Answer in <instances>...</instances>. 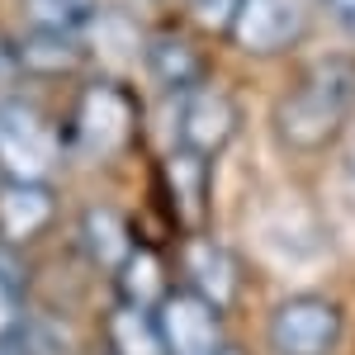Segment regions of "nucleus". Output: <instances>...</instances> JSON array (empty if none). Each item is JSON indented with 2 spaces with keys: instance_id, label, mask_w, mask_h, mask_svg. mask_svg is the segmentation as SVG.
<instances>
[{
  "instance_id": "1",
  "label": "nucleus",
  "mask_w": 355,
  "mask_h": 355,
  "mask_svg": "<svg viewBox=\"0 0 355 355\" xmlns=\"http://www.w3.org/2000/svg\"><path fill=\"white\" fill-rule=\"evenodd\" d=\"M355 119V57L331 53L318 57L299 81L284 90L275 128L284 137V147L294 152H322L351 128Z\"/></svg>"
},
{
  "instance_id": "2",
  "label": "nucleus",
  "mask_w": 355,
  "mask_h": 355,
  "mask_svg": "<svg viewBox=\"0 0 355 355\" xmlns=\"http://www.w3.org/2000/svg\"><path fill=\"white\" fill-rule=\"evenodd\" d=\"M62 162V137L38 110L19 100L0 105V175L5 185H48Z\"/></svg>"
},
{
  "instance_id": "3",
  "label": "nucleus",
  "mask_w": 355,
  "mask_h": 355,
  "mask_svg": "<svg viewBox=\"0 0 355 355\" xmlns=\"http://www.w3.org/2000/svg\"><path fill=\"white\" fill-rule=\"evenodd\" d=\"M137 100L119 81H90L76 100L71 133L85 157H123L137 137Z\"/></svg>"
},
{
  "instance_id": "4",
  "label": "nucleus",
  "mask_w": 355,
  "mask_h": 355,
  "mask_svg": "<svg viewBox=\"0 0 355 355\" xmlns=\"http://www.w3.org/2000/svg\"><path fill=\"white\" fill-rule=\"evenodd\" d=\"M341 341V308L322 294H294L270 313V346L279 355H331Z\"/></svg>"
},
{
  "instance_id": "5",
  "label": "nucleus",
  "mask_w": 355,
  "mask_h": 355,
  "mask_svg": "<svg viewBox=\"0 0 355 355\" xmlns=\"http://www.w3.org/2000/svg\"><path fill=\"white\" fill-rule=\"evenodd\" d=\"M166 355H223V308L194 289H171L157 308Z\"/></svg>"
},
{
  "instance_id": "6",
  "label": "nucleus",
  "mask_w": 355,
  "mask_h": 355,
  "mask_svg": "<svg viewBox=\"0 0 355 355\" xmlns=\"http://www.w3.org/2000/svg\"><path fill=\"white\" fill-rule=\"evenodd\" d=\"M227 33L251 57H279L308 33V5L303 0H242Z\"/></svg>"
},
{
  "instance_id": "7",
  "label": "nucleus",
  "mask_w": 355,
  "mask_h": 355,
  "mask_svg": "<svg viewBox=\"0 0 355 355\" xmlns=\"http://www.w3.org/2000/svg\"><path fill=\"white\" fill-rule=\"evenodd\" d=\"M237 133V100L223 90V85H199L185 95V110H180V147L214 162L223 147Z\"/></svg>"
},
{
  "instance_id": "8",
  "label": "nucleus",
  "mask_w": 355,
  "mask_h": 355,
  "mask_svg": "<svg viewBox=\"0 0 355 355\" xmlns=\"http://www.w3.org/2000/svg\"><path fill=\"white\" fill-rule=\"evenodd\" d=\"M180 261H185V275H190L194 294H204L218 308H227V303L237 299V266H232V256L214 237H190Z\"/></svg>"
},
{
  "instance_id": "9",
  "label": "nucleus",
  "mask_w": 355,
  "mask_h": 355,
  "mask_svg": "<svg viewBox=\"0 0 355 355\" xmlns=\"http://www.w3.org/2000/svg\"><path fill=\"white\" fill-rule=\"evenodd\" d=\"M57 214L48 185H5L0 190V232L5 242H33Z\"/></svg>"
},
{
  "instance_id": "10",
  "label": "nucleus",
  "mask_w": 355,
  "mask_h": 355,
  "mask_svg": "<svg viewBox=\"0 0 355 355\" xmlns=\"http://www.w3.org/2000/svg\"><path fill=\"white\" fill-rule=\"evenodd\" d=\"M105 346L110 355H166L157 313L137 303H114L105 318Z\"/></svg>"
},
{
  "instance_id": "11",
  "label": "nucleus",
  "mask_w": 355,
  "mask_h": 355,
  "mask_svg": "<svg viewBox=\"0 0 355 355\" xmlns=\"http://www.w3.org/2000/svg\"><path fill=\"white\" fill-rule=\"evenodd\" d=\"M147 67H152L157 85L175 90V95H190V90L204 85V57L194 53L185 38H157V43H147Z\"/></svg>"
},
{
  "instance_id": "12",
  "label": "nucleus",
  "mask_w": 355,
  "mask_h": 355,
  "mask_svg": "<svg viewBox=\"0 0 355 355\" xmlns=\"http://www.w3.org/2000/svg\"><path fill=\"white\" fill-rule=\"evenodd\" d=\"M19 53V71H43V76H67L81 62V33H57V28H33Z\"/></svg>"
},
{
  "instance_id": "13",
  "label": "nucleus",
  "mask_w": 355,
  "mask_h": 355,
  "mask_svg": "<svg viewBox=\"0 0 355 355\" xmlns=\"http://www.w3.org/2000/svg\"><path fill=\"white\" fill-rule=\"evenodd\" d=\"M81 242H85V251H90V261H100L105 270H123L128 266V256H133L137 246H133V237H128V223L119 218L114 209H90L81 218Z\"/></svg>"
},
{
  "instance_id": "14",
  "label": "nucleus",
  "mask_w": 355,
  "mask_h": 355,
  "mask_svg": "<svg viewBox=\"0 0 355 355\" xmlns=\"http://www.w3.org/2000/svg\"><path fill=\"white\" fill-rule=\"evenodd\" d=\"M166 185L175 194V209H180L185 218H199V214H204V199H209V162L180 147V152L166 162Z\"/></svg>"
},
{
  "instance_id": "15",
  "label": "nucleus",
  "mask_w": 355,
  "mask_h": 355,
  "mask_svg": "<svg viewBox=\"0 0 355 355\" xmlns=\"http://www.w3.org/2000/svg\"><path fill=\"white\" fill-rule=\"evenodd\" d=\"M119 289H123V303H137V308H162L166 303V275L162 266H157V256L152 251H133L128 256V266L119 270Z\"/></svg>"
},
{
  "instance_id": "16",
  "label": "nucleus",
  "mask_w": 355,
  "mask_h": 355,
  "mask_svg": "<svg viewBox=\"0 0 355 355\" xmlns=\"http://www.w3.org/2000/svg\"><path fill=\"white\" fill-rule=\"evenodd\" d=\"M33 28H57V33H81L95 19V0H28Z\"/></svg>"
},
{
  "instance_id": "17",
  "label": "nucleus",
  "mask_w": 355,
  "mask_h": 355,
  "mask_svg": "<svg viewBox=\"0 0 355 355\" xmlns=\"http://www.w3.org/2000/svg\"><path fill=\"white\" fill-rule=\"evenodd\" d=\"M19 336H24V299H19L15 279L0 275V346H10Z\"/></svg>"
},
{
  "instance_id": "18",
  "label": "nucleus",
  "mask_w": 355,
  "mask_h": 355,
  "mask_svg": "<svg viewBox=\"0 0 355 355\" xmlns=\"http://www.w3.org/2000/svg\"><path fill=\"white\" fill-rule=\"evenodd\" d=\"M237 10H242V0H190V15L199 19L204 28H232V19H237Z\"/></svg>"
},
{
  "instance_id": "19",
  "label": "nucleus",
  "mask_w": 355,
  "mask_h": 355,
  "mask_svg": "<svg viewBox=\"0 0 355 355\" xmlns=\"http://www.w3.org/2000/svg\"><path fill=\"white\" fill-rule=\"evenodd\" d=\"M322 10H327L346 33H355V0H322Z\"/></svg>"
},
{
  "instance_id": "20",
  "label": "nucleus",
  "mask_w": 355,
  "mask_h": 355,
  "mask_svg": "<svg viewBox=\"0 0 355 355\" xmlns=\"http://www.w3.org/2000/svg\"><path fill=\"white\" fill-rule=\"evenodd\" d=\"M223 355H246V351H237V346H227V351H223Z\"/></svg>"
}]
</instances>
